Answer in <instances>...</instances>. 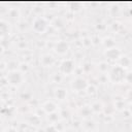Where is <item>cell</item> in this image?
I'll return each instance as SVG.
<instances>
[{
    "label": "cell",
    "mask_w": 132,
    "mask_h": 132,
    "mask_svg": "<svg viewBox=\"0 0 132 132\" xmlns=\"http://www.w3.org/2000/svg\"><path fill=\"white\" fill-rule=\"evenodd\" d=\"M108 76L112 82H122L126 78V70L120 65H114L110 68Z\"/></svg>",
    "instance_id": "obj_1"
},
{
    "label": "cell",
    "mask_w": 132,
    "mask_h": 132,
    "mask_svg": "<svg viewBox=\"0 0 132 132\" xmlns=\"http://www.w3.org/2000/svg\"><path fill=\"white\" fill-rule=\"evenodd\" d=\"M6 79H7V82L10 85V86H13V87H18L20 86L22 82H23V73L19 70H11L7 76H6Z\"/></svg>",
    "instance_id": "obj_2"
},
{
    "label": "cell",
    "mask_w": 132,
    "mask_h": 132,
    "mask_svg": "<svg viewBox=\"0 0 132 132\" xmlns=\"http://www.w3.org/2000/svg\"><path fill=\"white\" fill-rule=\"evenodd\" d=\"M47 26H48L47 21L44 18H42V16L35 18L34 21H33V23H32V28L37 33H43V32H45V30L47 29Z\"/></svg>",
    "instance_id": "obj_3"
},
{
    "label": "cell",
    "mask_w": 132,
    "mask_h": 132,
    "mask_svg": "<svg viewBox=\"0 0 132 132\" xmlns=\"http://www.w3.org/2000/svg\"><path fill=\"white\" fill-rule=\"evenodd\" d=\"M60 71L64 74H70L73 72L74 70V62L71 60V59H66V60H63L60 64V67H59Z\"/></svg>",
    "instance_id": "obj_4"
},
{
    "label": "cell",
    "mask_w": 132,
    "mask_h": 132,
    "mask_svg": "<svg viewBox=\"0 0 132 132\" xmlns=\"http://www.w3.org/2000/svg\"><path fill=\"white\" fill-rule=\"evenodd\" d=\"M88 87H89L88 81H87L85 78H82V77H76V78H74V79L72 80V82H71V88H72L74 91H77V92H79V91H85Z\"/></svg>",
    "instance_id": "obj_5"
},
{
    "label": "cell",
    "mask_w": 132,
    "mask_h": 132,
    "mask_svg": "<svg viewBox=\"0 0 132 132\" xmlns=\"http://www.w3.org/2000/svg\"><path fill=\"white\" fill-rule=\"evenodd\" d=\"M68 50H69V44L64 40H60V41L56 42V44L54 46V51L59 55L66 54L68 52Z\"/></svg>",
    "instance_id": "obj_6"
},
{
    "label": "cell",
    "mask_w": 132,
    "mask_h": 132,
    "mask_svg": "<svg viewBox=\"0 0 132 132\" xmlns=\"http://www.w3.org/2000/svg\"><path fill=\"white\" fill-rule=\"evenodd\" d=\"M105 57L110 61H116L121 57V52L118 47H111V48L106 50Z\"/></svg>",
    "instance_id": "obj_7"
},
{
    "label": "cell",
    "mask_w": 132,
    "mask_h": 132,
    "mask_svg": "<svg viewBox=\"0 0 132 132\" xmlns=\"http://www.w3.org/2000/svg\"><path fill=\"white\" fill-rule=\"evenodd\" d=\"M40 63L44 67H50L55 63V58L50 54H44L40 57Z\"/></svg>",
    "instance_id": "obj_8"
},
{
    "label": "cell",
    "mask_w": 132,
    "mask_h": 132,
    "mask_svg": "<svg viewBox=\"0 0 132 132\" xmlns=\"http://www.w3.org/2000/svg\"><path fill=\"white\" fill-rule=\"evenodd\" d=\"M57 108H58V106L54 101H46L42 104V109L48 114L53 113V112H56Z\"/></svg>",
    "instance_id": "obj_9"
},
{
    "label": "cell",
    "mask_w": 132,
    "mask_h": 132,
    "mask_svg": "<svg viewBox=\"0 0 132 132\" xmlns=\"http://www.w3.org/2000/svg\"><path fill=\"white\" fill-rule=\"evenodd\" d=\"M10 31L9 28V24L4 21V20H0V38L6 36Z\"/></svg>",
    "instance_id": "obj_10"
},
{
    "label": "cell",
    "mask_w": 132,
    "mask_h": 132,
    "mask_svg": "<svg viewBox=\"0 0 132 132\" xmlns=\"http://www.w3.org/2000/svg\"><path fill=\"white\" fill-rule=\"evenodd\" d=\"M54 95L58 100H64L67 97V91L65 89H63V88H57L55 90Z\"/></svg>",
    "instance_id": "obj_11"
},
{
    "label": "cell",
    "mask_w": 132,
    "mask_h": 132,
    "mask_svg": "<svg viewBox=\"0 0 132 132\" xmlns=\"http://www.w3.org/2000/svg\"><path fill=\"white\" fill-rule=\"evenodd\" d=\"M103 45L108 50V48H111V47H114L116 45V42H114V39L111 38V37H105L102 41Z\"/></svg>",
    "instance_id": "obj_12"
},
{
    "label": "cell",
    "mask_w": 132,
    "mask_h": 132,
    "mask_svg": "<svg viewBox=\"0 0 132 132\" xmlns=\"http://www.w3.org/2000/svg\"><path fill=\"white\" fill-rule=\"evenodd\" d=\"M120 60H121V64H120V66H122L123 68H125V67H129V65H130V59L128 58V57H120L119 58Z\"/></svg>",
    "instance_id": "obj_13"
},
{
    "label": "cell",
    "mask_w": 132,
    "mask_h": 132,
    "mask_svg": "<svg viewBox=\"0 0 132 132\" xmlns=\"http://www.w3.org/2000/svg\"><path fill=\"white\" fill-rule=\"evenodd\" d=\"M8 13H9V15H10L12 19H18V18H19V14H20V12H19V10H18L16 8L10 9V10L8 11Z\"/></svg>",
    "instance_id": "obj_14"
},
{
    "label": "cell",
    "mask_w": 132,
    "mask_h": 132,
    "mask_svg": "<svg viewBox=\"0 0 132 132\" xmlns=\"http://www.w3.org/2000/svg\"><path fill=\"white\" fill-rule=\"evenodd\" d=\"M45 131H46V132H57V129H56V127H55L54 125H50V126L46 128Z\"/></svg>",
    "instance_id": "obj_15"
},
{
    "label": "cell",
    "mask_w": 132,
    "mask_h": 132,
    "mask_svg": "<svg viewBox=\"0 0 132 132\" xmlns=\"http://www.w3.org/2000/svg\"><path fill=\"white\" fill-rule=\"evenodd\" d=\"M3 132H18V130L15 128H13V127H7V128L4 129Z\"/></svg>",
    "instance_id": "obj_16"
}]
</instances>
